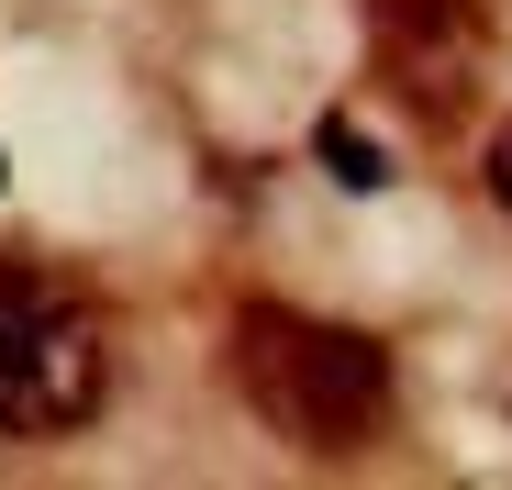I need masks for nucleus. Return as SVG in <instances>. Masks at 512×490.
Returning a JSON list of instances; mask_svg holds the SVG:
<instances>
[{
    "label": "nucleus",
    "mask_w": 512,
    "mask_h": 490,
    "mask_svg": "<svg viewBox=\"0 0 512 490\" xmlns=\"http://www.w3.org/2000/svg\"><path fill=\"white\" fill-rule=\"evenodd\" d=\"M479 45L468 0H379V56L423 78V101H446V67Z\"/></svg>",
    "instance_id": "7ed1b4c3"
},
{
    "label": "nucleus",
    "mask_w": 512,
    "mask_h": 490,
    "mask_svg": "<svg viewBox=\"0 0 512 490\" xmlns=\"http://www.w3.org/2000/svg\"><path fill=\"white\" fill-rule=\"evenodd\" d=\"M323 156H334V179H346V190H379V179H390V168H379V145L346 134V123H323Z\"/></svg>",
    "instance_id": "20e7f679"
},
{
    "label": "nucleus",
    "mask_w": 512,
    "mask_h": 490,
    "mask_svg": "<svg viewBox=\"0 0 512 490\" xmlns=\"http://www.w3.org/2000/svg\"><path fill=\"white\" fill-rule=\"evenodd\" d=\"M490 190H501V212H512V134L490 145Z\"/></svg>",
    "instance_id": "39448f33"
},
{
    "label": "nucleus",
    "mask_w": 512,
    "mask_h": 490,
    "mask_svg": "<svg viewBox=\"0 0 512 490\" xmlns=\"http://www.w3.org/2000/svg\"><path fill=\"white\" fill-rule=\"evenodd\" d=\"M112 401V335L90 301L12 268L0 279V435H78Z\"/></svg>",
    "instance_id": "f03ea898"
},
{
    "label": "nucleus",
    "mask_w": 512,
    "mask_h": 490,
    "mask_svg": "<svg viewBox=\"0 0 512 490\" xmlns=\"http://www.w3.org/2000/svg\"><path fill=\"white\" fill-rule=\"evenodd\" d=\"M234 390L268 435H290L312 457H357L390 424V346L357 335V323L256 301V312H234Z\"/></svg>",
    "instance_id": "f257e3e1"
}]
</instances>
